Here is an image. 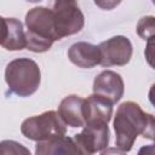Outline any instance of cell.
<instances>
[{
  "label": "cell",
  "mask_w": 155,
  "mask_h": 155,
  "mask_svg": "<svg viewBox=\"0 0 155 155\" xmlns=\"http://www.w3.org/2000/svg\"><path fill=\"white\" fill-rule=\"evenodd\" d=\"M82 114L85 126L108 125L113 116V104L102 97L91 94L84 101Z\"/></svg>",
  "instance_id": "cell-9"
},
{
  "label": "cell",
  "mask_w": 155,
  "mask_h": 155,
  "mask_svg": "<svg viewBox=\"0 0 155 155\" xmlns=\"http://www.w3.org/2000/svg\"><path fill=\"white\" fill-rule=\"evenodd\" d=\"M101 155H126V153L115 147V148H105V149H103Z\"/></svg>",
  "instance_id": "cell-17"
},
{
  "label": "cell",
  "mask_w": 155,
  "mask_h": 155,
  "mask_svg": "<svg viewBox=\"0 0 155 155\" xmlns=\"http://www.w3.org/2000/svg\"><path fill=\"white\" fill-rule=\"evenodd\" d=\"M0 155H31L30 150L19 142L5 139L0 142Z\"/></svg>",
  "instance_id": "cell-14"
},
{
  "label": "cell",
  "mask_w": 155,
  "mask_h": 155,
  "mask_svg": "<svg viewBox=\"0 0 155 155\" xmlns=\"http://www.w3.org/2000/svg\"><path fill=\"white\" fill-rule=\"evenodd\" d=\"M25 48L35 53L48 51L58 40L53 12L45 6H35L25 15Z\"/></svg>",
  "instance_id": "cell-2"
},
{
  "label": "cell",
  "mask_w": 155,
  "mask_h": 155,
  "mask_svg": "<svg viewBox=\"0 0 155 155\" xmlns=\"http://www.w3.org/2000/svg\"><path fill=\"white\" fill-rule=\"evenodd\" d=\"M92 90L93 94L115 104L124 96L125 84L119 73L114 70H103L94 78Z\"/></svg>",
  "instance_id": "cell-8"
},
{
  "label": "cell",
  "mask_w": 155,
  "mask_h": 155,
  "mask_svg": "<svg viewBox=\"0 0 155 155\" xmlns=\"http://www.w3.org/2000/svg\"><path fill=\"white\" fill-rule=\"evenodd\" d=\"M52 12L58 40L82 30L85 17L76 1H56Z\"/></svg>",
  "instance_id": "cell-5"
},
{
  "label": "cell",
  "mask_w": 155,
  "mask_h": 155,
  "mask_svg": "<svg viewBox=\"0 0 155 155\" xmlns=\"http://www.w3.org/2000/svg\"><path fill=\"white\" fill-rule=\"evenodd\" d=\"M115 145L127 153L133 148L138 136L154 139V116L145 113L136 102L127 101L117 107L113 121Z\"/></svg>",
  "instance_id": "cell-1"
},
{
  "label": "cell",
  "mask_w": 155,
  "mask_h": 155,
  "mask_svg": "<svg viewBox=\"0 0 155 155\" xmlns=\"http://www.w3.org/2000/svg\"><path fill=\"white\" fill-rule=\"evenodd\" d=\"M85 98L78 94H69L64 97L59 105L57 114L59 115L61 120L65 124V126L70 127H84V114H82V105Z\"/></svg>",
  "instance_id": "cell-10"
},
{
  "label": "cell",
  "mask_w": 155,
  "mask_h": 155,
  "mask_svg": "<svg viewBox=\"0 0 155 155\" xmlns=\"http://www.w3.org/2000/svg\"><path fill=\"white\" fill-rule=\"evenodd\" d=\"M102 67H122L126 65L133 53V47L128 38L124 35L113 36L98 45Z\"/></svg>",
  "instance_id": "cell-6"
},
{
  "label": "cell",
  "mask_w": 155,
  "mask_h": 155,
  "mask_svg": "<svg viewBox=\"0 0 155 155\" xmlns=\"http://www.w3.org/2000/svg\"><path fill=\"white\" fill-rule=\"evenodd\" d=\"M68 58L73 64L84 69H91L101 62L98 46L86 41L73 44L68 50Z\"/></svg>",
  "instance_id": "cell-11"
},
{
  "label": "cell",
  "mask_w": 155,
  "mask_h": 155,
  "mask_svg": "<svg viewBox=\"0 0 155 155\" xmlns=\"http://www.w3.org/2000/svg\"><path fill=\"white\" fill-rule=\"evenodd\" d=\"M137 155H154V145L149 144V145H144L138 150Z\"/></svg>",
  "instance_id": "cell-18"
},
{
  "label": "cell",
  "mask_w": 155,
  "mask_h": 155,
  "mask_svg": "<svg viewBox=\"0 0 155 155\" xmlns=\"http://www.w3.org/2000/svg\"><path fill=\"white\" fill-rule=\"evenodd\" d=\"M78 155H85V154H82V153H80V151L78 150Z\"/></svg>",
  "instance_id": "cell-20"
},
{
  "label": "cell",
  "mask_w": 155,
  "mask_h": 155,
  "mask_svg": "<svg viewBox=\"0 0 155 155\" xmlns=\"http://www.w3.org/2000/svg\"><path fill=\"white\" fill-rule=\"evenodd\" d=\"M21 132L27 139L38 143L65 136L67 126L61 120L57 111L48 110L25 119L21 125Z\"/></svg>",
  "instance_id": "cell-4"
},
{
  "label": "cell",
  "mask_w": 155,
  "mask_h": 155,
  "mask_svg": "<svg viewBox=\"0 0 155 155\" xmlns=\"http://www.w3.org/2000/svg\"><path fill=\"white\" fill-rule=\"evenodd\" d=\"M7 31L1 46L7 51H21L25 48V31L17 18H6Z\"/></svg>",
  "instance_id": "cell-13"
},
{
  "label": "cell",
  "mask_w": 155,
  "mask_h": 155,
  "mask_svg": "<svg viewBox=\"0 0 155 155\" xmlns=\"http://www.w3.org/2000/svg\"><path fill=\"white\" fill-rule=\"evenodd\" d=\"M35 155H78L74 139L68 136L54 137L48 140L38 142Z\"/></svg>",
  "instance_id": "cell-12"
},
{
  "label": "cell",
  "mask_w": 155,
  "mask_h": 155,
  "mask_svg": "<svg viewBox=\"0 0 155 155\" xmlns=\"http://www.w3.org/2000/svg\"><path fill=\"white\" fill-rule=\"evenodd\" d=\"M6 31H7V23H6V18L0 16V45H1V44H2V41L5 40Z\"/></svg>",
  "instance_id": "cell-16"
},
{
  "label": "cell",
  "mask_w": 155,
  "mask_h": 155,
  "mask_svg": "<svg viewBox=\"0 0 155 155\" xmlns=\"http://www.w3.org/2000/svg\"><path fill=\"white\" fill-rule=\"evenodd\" d=\"M117 4H119V2H115V1H113V2H96V5H98V6L103 7V8H107V10L113 8V7L116 6Z\"/></svg>",
  "instance_id": "cell-19"
},
{
  "label": "cell",
  "mask_w": 155,
  "mask_h": 155,
  "mask_svg": "<svg viewBox=\"0 0 155 155\" xmlns=\"http://www.w3.org/2000/svg\"><path fill=\"white\" fill-rule=\"evenodd\" d=\"M154 28H155L154 17L153 16H145L138 21L137 33L143 40H151L153 35H154Z\"/></svg>",
  "instance_id": "cell-15"
},
{
  "label": "cell",
  "mask_w": 155,
  "mask_h": 155,
  "mask_svg": "<svg viewBox=\"0 0 155 155\" xmlns=\"http://www.w3.org/2000/svg\"><path fill=\"white\" fill-rule=\"evenodd\" d=\"M74 143L78 150L85 155H93L108 148L109 127L103 126H84L80 133L74 134Z\"/></svg>",
  "instance_id": "cell-7"
},
{
  "label": "cell",
  "mask_w": 155,
  "mask_h": 155,
  "mask_svg": "<svg viewBox=\"0 0 155 155\" xmlns=\"http://www.w3.org/2000/svg\"><path fill=\"white\" fill-rule=\"evenodd\" d=\"M5 81L8 90L18 97L34 94L41 82V70L38 63L30 58H16L7 63Z\"/></svg>",
  "instance_id": "cell-3"
}]
</instances>
